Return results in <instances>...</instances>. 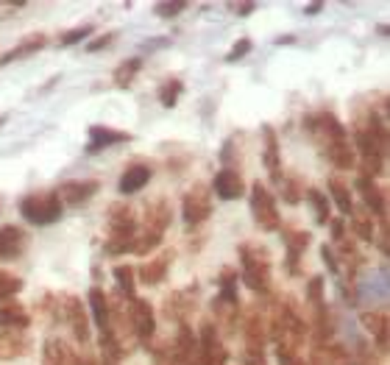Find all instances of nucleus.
I'll return each instance as SVG.
<instances>
[{
    "mask_svg": "<svg viewBox=\"0 0 390 365\" xmlns=\"http://www.w3.org/2000/svg\"><path fill=\"white\" fill-rule=\"evenodd\" d=\"M324 156L332 162V165H334L337 171H352V168L357 165V156H354V151H352L349 137L324 142Z\"/></svg>",
    "mask_w": 390,
    "mask_h": 365,
    "instance_id": "9d476101",
    "label": "nucleus"
},
{
    "mask_svg": "<svg viewBox=\"0 0 390 365\" xmlns=\"http://www.w3.org/2000/svg\"><path fill=\"white\" fill-rule=\"evenodd\" d=\"M248 12H254V3H245V6H240V14H248Z\"/></svg>",
    "mask_w": 390,
    "mask_h": 365,
    "instance_id": "c03bdc74",
    "label": "nucleus"
},
{
    "mask_svg": "<svg viewBox=\"0 0 390 365\" xmlns=\"http://www.w3.org/2000/svg\"><path fill=\"white\" fill-rule=\"evenodd\" d=\"M182 215L187 226H198L212 215V198L206 192V187L195 184L193 190H187L184 201H182Z\"/></svg>",
    "mask_w": 390,
    "mask_h": 365,
    "instance_id": "39448f33",
    "label": "nucleus"
},
{
    "mask_svg": "<svg viewBox=\"0 0 390 365\" xmlns=\"http://www.w3.org/2000/svg\"><path fill=\"white\" fill-rule=\"evenodd\" d=\"M357 192L365 198V207L376 215V218H382L385 221V192L379 190V184L374 181V179H365V176H357Z\"/></svg>",
    "mask_w": 390,
    "mask_h": 365,
    "instance_id": "ddd939ff",
    "label": "nucleus"
},
{
    "mask_svg": "<svg viewBox=\"0 0 390 365\" xmlns=\"http://www.w3.org/2000/svg\"><path fill=\"white\" fill-rule=\"evenodd\" d=\"M132 140L128 131H114V129H103V126H93L90 129V145H86V153H95L101 148H109V145H117V142H125Z\"/></svg>",
    "mask_w": 390,
    "mask_h": 365,
    "instance_id": "2eb2a0df",
    "label": "nucleus"
},
{
    "mask_svg": "<svg viewBox=\"0 0 390 365\" xmlns=\"http://www.w3.org/2000/svg\"><path fill=\"white\" fill-rule=\"evenodd\" d=\"M179 12H184V3H159V6H156V14H159V17H176Z\"/></svg>",
    "mask_w": 390,
    "mask_h": 365,
    "instance_id": "4c0bfd02",
    "label": "nucleus"
},
{
    "mask_svg": "<svg viewBox=\"0 0 390 365\" xmlns=\"http://www.w3.org/2000/svg\"><path fill=\"white\" fill-rule=\"evenodd\" d=\"M42 362H45V365H78L75 354L59 338H51L45 343V357H42Z\"/></svg>",
    "mask_w": 390,
    "mask_h": 365,
    "instance_id": "412c9836",
    "label": "nucleus"
},
{
    "mask_svg": "<svg viewBox=\"0 0 390 365\" xmlns=\"http://www.w3.org/2000/svg\"><path fill=\"white\" fill-rule=\"evenodd\" d=\"M198 354L204 357L206 365H226V360H229L226 346L221 343L218 329H215L212 323H204L198 332Z\"/></svg>",
    "mask_w": 390,
    "mask_h": 365,
    "instance_id": "0eeeda50",
    "label": "nucleus"
},
{
    "mask_svg": "<svg viewBox=\"0 0 390 365\" xmlns=\"http://www.w3.org/2000/svg\"><path fill=\"white\" fill-rule=\"evenodd\" d=\"M352 229H354L363 240H374V221L365 218V215H360L357 210L352 212Z\"/></svg>",
    "mask_w": 390,
    "mask_h": 365,
    "instance_id": "72a5a7b5",
    "label": "nucleus"
},
{
    "mask_svg": "<svg viewBox=\"0 0 390 365\" xmlns=\"http://www.w3.org/2000/svg\"><path fill=\"white\" fill-rule=\"evenodd\" d=\"M307 293H310V301L315 304V310L326 307V304H324V279H321V276H313V279H310V290H307Z\"/></svg>",
    "mask_w": 390,
    "mask_h": 365,
    "instance_id": "c9c22d12",
    "label": "nucleus"
},
{
    "mask_svg": "<svg viewBox=\"0 0 390 365\" xmlns=\"http://www.w3.org/2000/svg\"><path fill=\"white\" fill-rule=\"evenodd\" d=\"M187 365H206V362H204V357H201V354H195V357H193Z\"/></svg>",
    "mask_w": 390,
    "mask_h": 365,
    "instance_id": "37998d69",
    "label": "nucleus"
},
{
    "mask_svg": "<svg viewBox=\"0 0 390 365\" xmlns=\"http://www.w3.org/2000/svg\"><path fill=\"white\" fill-rule=\"evenodd\" d=\"M93 34V25H78V28H73V31H67V34H62V39H59V45H64V48H70V45H75V42H84L86 36Z\"/></svg>",
    "mask_w": 390,
    "mask_h": 365,
    "instance_id": "f704fd0d",
    "label": "nucleus"
},
{
    "mask_svg": "<svg viewBox=\"0 0 390 365\" xmlns=\"http://www.w3.org/2000/svg\"><path fill=\"white\" fill-rule=\"evenodd\" d=\"M167 262H170V254H164V257L151 260L148 265H143V268H140L143 281H148V285H159V281L164 279V273H167Z\"/></svg>",
    "mask_w": 390,
    "mask_h": 365,
    "instance_id": "bb28decb",
    "label": "nucleus"
},
{
    "mask_svg": "<svg viewBox=\"0 0 390 365\" xmlns=\"http://www.w3.org/2000/svg\"><path fill=\"white\" fill-rule=\"evenodd\" d=\"M98 192V181H64L56 192L59 198V204L64 207H81L84 201H90L93 195Z\"/></svg>",
    "mask_w": 390,
    "mask_h": 365,
    "instance_id": "1a4fd4ad",
    "label": "nucleus"
},
{
    "mask_svg": "<svg viewBox=\"0 0 390 365\" xmlns=\"http://www.w3.org/2000/svg\"><path fill=\"white\" fill-rule=\"evenodd\" d=\"M140 73V59H132V62H123L117 70H114V84L117 87H128L132 81L137 78Z\"/></svg>",
    "mask_w": 390,
    "mask_h": 365,
    "instance_id": "c756f323",
    "label": "nucleus"
},
{
    "mask_svg": "<svg viewBox=\"0 0 390 365\" xmlns=\"http://www.w3.org/2000/svg\"><path fill=\"white\" fill-rule=\"evenodd\" d=\"M182 81L179 78H170V81H164V87H162V92H159V101H162V106H176V101H179V95H182Z\"/></svg>",
    "mask_w": 390,
    "mask_h": 365,
    "instance_id": "473e14b6",
    "label": "nucleus"
},
{
    "mask_svg": "<svg viewBox=\"0 0 390 365\" xmlns=\"http://www.w3.org/2000/svg\"><path fill=\"white\" fill-rule=\"evenodd\" d=\"M134 237H137V221L134 212L128 210V204H114L109 210V240H106V251L109 254H128L134 249Z\"/></svg>",
    "mask_w": 390,
    "mask_h": 365,
    "instance_id": "f257e3e1",
    "label": "nucleus"
},
{
    "mask_svg": "<svg viewBox=\"0 0 390 365\" xmlns=\"http://www.w3.org/2000/svg\"><path fill=\"white\" fill-rule=\"evenodd\" d=\"M282 192H284V198H287V204H298V198H301V192H298L295 181L284 179V181H282Z\"/></svg>",
    "mask_w": 390,
    "mask_h": 365,
    "instance_id": "e433bc0d",
    "label": "nucleus"
},
{
    "mask_svg": "<svg viewBox=\"0 0 390 365\" xmlns=\"http://www.w3.org/2000/svg\"><path fill=\"white\" fill-rule=\"evenodd\" d=\"M321 257H324V262L329 265V273H337V270H340V268H337V260H334V251H332L329 246L321 249Z\"/></svg>",
    "mask_w": 390,
    "mask_h": 365,
    "instance_id": "ea45409f",
    "label": "nucleus"
},
{
    "mask_svg": "<svg viewBox=\"0 0 390 365\" xmlns=\"http://www.w3.org/2000/svg\"><path fill=\"white\" fill-rule=\"evenodd\" d=\"M62 312H64V320H67L70 332L75 335V340H81V343L90 340V323H86V312H84L81 299L67 296L64 304H62Z\"/></svg>",
    "mask_w": 390,
    "mask_h": 365,
    "instance_id": "6e6552de",
    "label": "nucleus"
},
{
    "mask_svg": "<svg viewBox=\"0 0 390 365\" xmlns=\"http://www.w3.org/2000/svg\"><path fill=\"white\" fill-rule=\"evenodd\" d=\"M132 329H134V338L143 346H151V340L156 335V318H154L151 301L134 299V307H132Z\"/></svg>",
    "mask_w": 390,
    "mask_h": 365,
    "instance_id": "423d86ee",
    "label": "nucleus"
},
{
    "mask_svg": "<svg viewBox=\"0 0 390 365\" xmlns=\"http://www.w3.org/2000/svg\"><path fill=\"white\" fill-rule=\"evenodd\" d=\"M25 249V234L17 226H3L0 229V260H14Z\"/></svg>",
    "mask_w": 390,
    "mask_h": 365,
    "instance_id": "4468645a",
    "label": "nucleus"
},
{
    "mask_svg": "<svg viewBox=\"0 0 390 365\" xmlns=\"http://www.w3.org/2000/svg\"><path fill=\"white\" fill-rule=\"evenodd\" d=\"M20 288H23V281L17 276H12L9 270H0V304L9 301L14 293H20Z\"/></svg>",
    "mask_w": 390,
    "mask_h": 365,
    "instance_id": "2f4dec72",
    "label": "nucleus"
},
{
    "mask_svg": "<svg viewBox=\"0 0 390 365\" xmlns=\"http://www.w3.org/2000/svg\"><path fill=\"white\" fill-rule=\"evenodd\" d=\"M363 323H365V329L374 335L376 346H379L382 351H387V332H390V320H387V315L374 310V312H365V315H363Z\"/></svg>",
    "mask_w": 390,
    "mask_h": 365,
    "instance_id": "6ab92c4d",
    "label": "nucleus"
},
{
    "mask_svg": "<svg viewBox=\"0 0 390 365\" xmlns=\"http://www.w3.org/2000/svg\"><path fill=\"white\" fill-rule=\"evenodd\" d=\"M248 51H251V42H248V39H240V42L232 48V53L226 56V62H237V59H243Z\"/></svg>",
    "mask_w": 390,
    "mask_h": 365,
    "instance_id": "58836bf2",
    "label": "nucleus"
},
{
    "mask_svg": "<svg viewBox=\"0 0 390 365\" xmlns=\"http://www.w3.org/2000/svg\"><path fill=\"white\" fill-rule=\"evenodd\" d=\"M28 312L20 304H0V329H14V332H25L28 329Z\"/></svg>",
    "mask_w": 390,
    "mask_h": 365,
    "instance_id": "f3484780",
    "label": "nucleus"
},
{
    "mask_svg": "<svg viewBox=\"0 0 390 365\" xmlns=\"http://www.w3.org/2000/svg\"><path fill=\"white\" fill-rule=\"evenodd\" d=\"M310 246V234L307 231H284V249H287V265L290 273H298V260Z\"/></svg>",
    "mask_w": 390,
    "mask_h": 365,
    "instance_id": "dca6fc26",
    "label": "nucleus"
},
{
    "mask_svg": "<svg viewBox=\"0 0 390 365\" xmlns=\"http://www.w3.org/2000/svg\"><path fill=\"white\" fill-rule=\"evenodd\" d=\"M42 42H45V36H31V39H25L23 45L12 48L6 56H0V64H6V62H12V59H23V56H28V53L39 51V48H42Z\"/></svg>",
    "mask_w": 390,
    "mask_h": 365,
    "instance_id": "cd10ccee",
    "label": "nucleus"
},
{
    "mask_svg": "<svg viewBox=\"0 0 390 365\" xmlns=\"http://www.w3.org/2000/svg\"><path fill=\"white\" fill-rule=\"evenodd\" d=\"M20 215L34 226H51L62 215V204L56 195H28L20 204Z\"/></svg>",
    "mask_w": 390,
    "mask_h": 365,
    "instance_id": "7ed1b4c3",
    "label": "nucleus"
},
{
    "mask_svg": "<svg viewBox=\"0 0 390 365\" xmlns=\"http://www.w3.org/2000/svg\"><path fill=\"white\" fill-rule=\"evenodd\" d=\"M307 201H310L313 210H315L318 223H329V221H332V218H329V198H326L324 192H318V190H307Z\"/></svg>",
    "mask_w": 390,
    "mask_h": 365,
    "instance_id": "c85d7f7f",
    "label": "nucleus"
},
{
    "mask_svg": "<svg viewBox=\"0 0 390 365\" xmlns=\"http://www.w3.org/2000/svg\"><path fill=\"white\" fill-rule=\"evenodd\" d=\"M310 365H352L349 362V354H345L343 349H315V354H313V360H310Z\"/></svg>",
    "mask_w": 390,
    "mask_h": 365,
    "instance_id": "a878e982",
    "label": "nucleus"
},
{
    "mask_svg": "<svg viewBox=\"0 0 390 365\" xmlns=\"http://www.w3.org/2000/svg\"><path fill=\"white\" fill-rule=\"evenodd\" d=\"M90 307H93V318H95V323H98V329H101V332L112 329V310H109V301H106V296H103L101 288H93V290H90Z\"/></svg>",
    "mask_w": 390,
    "mask_h": 365,
    "instance_id": "4be33fe9",
    "label": "nucleus"
},
{
    "mask_svg": "<svg viewBox=\"0 0 390 365\" xmlns=\"http://www.w3.org/2000/svg\"><path fill=\"white\" fill-rule=\"evenodd\" d=\"M112 39H114V34H106V36H98V39H95V42H93L90 48H86V51H101V48H106V45L112 42Z\"/></svg>",
    "mask_w": 390,
    "mask_h": 365,
    "instance_id": "a19ab883",
    "label": "nucleus"
},
{
    "mask_svg": "<svg viewBox=\"0 0 390 365\" xmlns=\"http://www.w3.org/2000/svg\"><path fill=\"white\" fill-rule=\"evenodd\" d=\"M212 187H215V192H218V198H223V201H237V198L243 195V190H245L243 176L234 173V171H229V168L215 176Z\"/></svg>",
    "mask_w": 390,
    "mask_h": 365,
    "instance_id": "9b49d317",
    "label": "nucleus"
},
{
    "mask_svg": "<svg viewBox=\"0 0 390 365\" xmlns=\"http://www.w3.org/2000/svg\"><path fill=\"white\" fill-rule=\"evenodd\" d=\"M251 215H254L256 226H259V229H265V231H276V229L282 226L276 198L271 195L268 187H263L259 181L251 187Z\"/></svg>",
    "mask_w": 390,
    "mask_h": 365,
    "instance_id": "f03ea898",
    "label": "nucleus"
},
{
    "mask_svg": "<svg viewBox=\"0 0 390 365\" xmlns=\"http://www.w3.org/2000/svg\"><path fill=\"white\" fill-rule=\"evenodd\" d=\"M114 281H117V288H120L128 299H137V296H134V270L128 268V265L114 268Z\"/></svg>",
    "mask_w": 390,
    "mask_h": 365,
    "instance_id": "7c9ffc66",
    "label": "nucleus"
},
{
    "mask_svg": "<svg viewBox=\"0 0 390 365\" xmlns=\"http://www.w3.org/2000/svg\"><path fill=\"white\" fill-rule=\"evenodd\" d=\"M243 281L254 293H268L271 288V265L263 251L243 249Z\"/></svg>",
    "mask_w": 390,
    "mask_h": 365,
    "instance_id": "20e7f679",
    "label": "nucleus"
},
{
    "mask_svg": "<svg viewBox=\"0 0 390 365\" xmlns=\"http://www.w3.org/2000/svg\"><path fill=\"white\" fill-rule=\"evenodd\" d=\"M148 229L145 231H151V234H164V229H167V223H170V210H167V204L164 201H156V204H151L148 207Z\"/></svg>",
    "mask_w": 390,
    "mask_h": 365,
    "instance_id": "b1692460",
    "label": "nucleus"
},
{
    "mask_svg": "<svg viewBox=\"0 0 390 365\" xmlns=\"http://www.w3.org/2000/svg\"><path fill=\"white\" fill-rule=\"evenodd\" d=\"M329 195L334 198V204H337V210H340L343 215H352V212H354V204H352V190L345 187L343 181L332 179V181H329Z\"/></svg>",
    "mask_w": 390,
    "mask_h": 365,
    "instance_id": "393cba45",
    "label": "nucleus"
},
{
    "mask_svg": "<svg viewBox=\"0 0 390 365\" xmlns=\"http://www.w3.org/2000/svg\"><path fill=\"white\" fill-rule=\"evenodd\" d=\"M195 354H198V335L187 327V323H182V329L176 335V343H173V360H176L179 365H187Z\"/></svg>",
    "mask_w": 390,
    "mask_h": 365,
    "instance_id": "f8f14e48",
    "label": "nucleus"
},
{
    "mask_svg": "<svg viewBox=\"0 0 390 365\" xmlns=\"http://www.w3.org/2000/svg\"><path fill=\"white\" fill-rule=\"evenodd\" d=\"M3 123H6V117H3V114H0V129H3Z\"/></svg>",
    "mask_w": 390,
    "mask_h": 365,
    "instance_id": "a18cd8bd",
    "label": "nucleus"
},
{
    "mask_svg": "<svg viewBox=\"0 0 390 365\" xmlns=\"http://www.w3.org/2000/svg\"><path fill=\"white\" fill-rule=\"evenodd\" d=\"M321 9H324V6H321V3H313V6H307V14H318V12H321Z\"/></svg>",
    "mask_w": 390,
    "mask_h": 365,
    "instance_id": "79ce46f5",
    "label": "nucleus"
},
{
    "mask_svg": "<svg viewBox=\"0 0 390 365\" xmlns=\"http://www.w3.org/2000/svg\"><path fill=\"white\" fill-rule=\"evenodd\" d=\"M151 168H145V165H134V168H128L125 173H123V179H120V192L123 195H134V192H140L148 181H151Z\"/></svg>",
    "mask_w": 390,
    "mask_h": 365,
    "instance_id": "a211bd4d",
    "label": "nucleus"
},
{
    "mask_svg": "<svg viewBox=\"0 0 390 365\" xmlns=\"http://www.w3.org/2000/svg\"><path fill=\"white\" fill-rule=\"evenodd\" d=\"M263 137H265V153H263V159H265V165H268L271 176H273L276 181H282V173H279V140H276V131H273L271 126H265V129H263Z\"/></svg>",
    "mask_w": 390,
    "mask_h": 365,
    "instance_id": "5701e85b",
    "label": "nucleus"
},
{
    "mask_svg": "<svg viewBox=\"0 0 390 365\" xmlns=\"http://www.w3.org/2000/svg\"><path fill=\"white\" fill-rule=\"evenodd\" d=\"M25 349H28L25 332H14V329L0 332V360H14L25 354Z\"/></svg>",
    "mask_w": 390,
    "mask_h": 365,
    "instance_id": "aec40b11",
    "label": "nucleus"
}]
</instances>
